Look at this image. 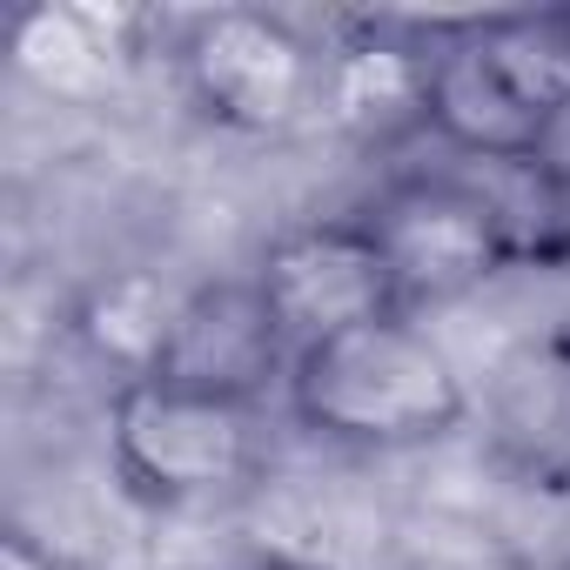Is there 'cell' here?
I'll list each match as a JSON object with an SVG mask.
<instances>
[{"instance_id":"8fae6325","label":"cell","mask_w":570,"mask_h":570,"mask_svg":"<svg viewBox=\"0 0 570 570\" xmlns=\"http://www.w3.org/2000/svg\"><path fill=\"white\" fill-rule=\"evenodd\" d=\"M0 570H61V563H55V550L35 530H8L0 537Z\"/></svg>"},{"instance_id":"3957f363","label":"cell","mask_w":570,"mask_h":570,"mask_svg":"<svg viewBox=\"0 0 570 570\" xmlns=\"http://www.w3.org/2000/svg\"><path fill=\"white\" fill-rule=\"evenodd\" d=\"M108 463L148 510L228 503L268 470V410L135 376L108 390Z\"/></svg>"},{"instance_id":"9c48e42d","label":"cell","mask_w":570,"mask_h":570,"mask_svg":"<svg viewBox=\"0 0 570 570\" xmlns=\"http://www.w3.org/2000/svg\"><path fill=\"white\" fill-rule=\"evenodd\" d=\"M135 28L141 14L128 8H55V0H41V8L14 14L8 48L14 68L48 95H81L95 75H115V61L135 55Z\"/></svg>"},{"instance_id":"52a82bcc","label":"cell","mask_w":570,"mask_h":570,"mask_svg":"<svg viewBox=\"0 0 570 570\" xmlns=\"http://www.w3.org/2000/svg\"><path fill=\"white\" fill-rule=\"evenodd\" d=\"M289 356L296 350L282 343L255 282L215 275V282H188L181 289V309H175V330H168L155 376L268 410V396H282V383H289Z\"/></svg>"},{"instance_id":"7c38bea8","label":"cell","mask_w":570,"mask_h":570,"mask_svg":"<svg viewBox=\"0 0 570 570\" xmlns=\"http://www.w3.org/2000/svg\"><path fill=\"white\" fill-rule=\"evenodd\" d=\"M255 570H330V563H309V557H268V563H255Z\"/></svg>"},{"instance_id":"8992f818","label":"cell","mask_w":570,"mask_h":570,"mask_svg":"<svg viewBox=\"0 0 570 570\" xmlns=\"http://www.w3.org/2000/svg\"><path fill=\"white\" fill-rule=\"evenodd\" d=\"M248 282L262 289V303H268V316H275L289 350L330 343V336L363 330V323L410 316L403 289H396V268H390L383 242L370 235V222L356 208L289 222L282 235H268Z\"/></svg>"},{"instance_id":"7a4b0ae2","label":"cell","mask_w":570,"mask_h":570,"mask_svg":"<svg viewBox=\"0 0 570 570\" xmlns=\"http://www.w3.org/2000/svg\"><path fill=\"white\" fill-rule=\"evenodd\" d=\"M282 410L316 443L403 456V450L450 443L476 416V396L456 356L416 316H390V323H363L296 350Z\"/></svg>"},{"instance_id":"5b68a950","label":"cell","mask_w":570,"mask_h":570,"mask_svg":"<svg viewBox=\"0 0 570 570\" xmlns=\"http://www.w3.org/2000/svg\"><path fill=\"white\" fill-rule=\"evenodd\" d=\"M370 235L383 242L403 309H443L463 303L476 289H490L497 275L523 268L517 262V235L510 215L490 188V175H463V168H403L390 175L363 208Z\"/></svg>"},{"instance_id":"277c9868","label":"cell","mask_w":570,"mask_h":570,"mask_svg":"<svg viewBox=\"0 0 570 570\" xmlns=\"http://www.w3.org/2000/svg\"><path fill=\"white\" fill-rule=\"evenodd\" d=\"M188 108L235 141H289L330 115V41H309L289 14L208 8L168 41Z\"/></svg>"},{"instance_id":"ba28073f","label":"cell","mask_w":570,"mask_h":570,"mask_svg":"<svg viewBox=\"0 0 570 570\" xmlns=\"http://www.w3.org/2000/svg\"><path fill=\"white\" fill-rule=\"evenodd\" d=\"M483 450L537 497H570V323L517 336L483 376Z\"/></svg>"},{"instance_id":"30bf717a","label":"cell","mask_w":570,"mask_h":570,"mask_svg":"<svg viewBox=\"0 0 570 570\" xmlns=\"http://www.w3.org/2000/svg\"><path fill=\"white\" fill-rule=\"evenodd\" d=\"M175 309H181L175 282H161L148 268H121V275H101L75 303V336L95 350V363H108L115 383H135V376H155Z\"/></svg>"},{"instance_id":"6da1fadb","label":"cell","mask_w":570,"mask_h":570,"mask_svg":"<svg viewBox=\"0 0 570 570\" xmlns=\"http://www.w3.org/2000/svg\"><path fill=\"white\" fill-rule=\"evenodd\" d=\"M423 135L476 168L570 175V8L430 21Z\"/></svg>"}]
</instances>
